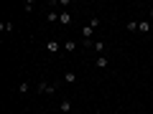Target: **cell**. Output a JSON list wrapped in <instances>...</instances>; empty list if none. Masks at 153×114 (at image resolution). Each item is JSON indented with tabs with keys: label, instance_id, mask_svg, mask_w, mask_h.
Instances as JSON below:
<instances>
[{
	"label": "cell",
	"instance_id": "1",
	"mask_svg": "<svg viewBox=\"0 0 153 114\" xmlns=\"http://www.w3.org/2000/svg\"><path fill=\"white\" fill-rule=\"evenodd\" d=\"M36 91H38V94H44V96H49V94L56 91V86H54V84H49V81H38Z\"/></svg>",
	"mask_w": 153,
	"mask_h": 114
},
{
	"label": "cell",
	"instance_id": "2",
	"mask_svg": "<svg viewBox=\"0 0 153 114\" xmlns=\"http://www.w3.org/2000/svg\"><path fill=\"white\" fill-rule=\"evenodd\" d=\"M92 51H94V53H97V56H105V51H107V48H105V41H94Z\"/></svg>",
	"mask_w": 153,
	"mask_h": 114
},
{
	"label": "cell",
	"instance_id": "3",
	"mask_svg": "<svg viewBox=\"0 0 153 114\" xmlns=\"http://www.w3.org/2000/svg\"><path fill=\"white\" fill-rule=\"evenodd\" d=\"M46 51H49V53H59L61 46L56 43V41H46Z\"/></svg>",
	"mask_w": 153,
	"mask_h": 114
},
{
	"label": "cell",
	"instance_id": "4",
	"mask_svg": "<svg viewBox=\"0 0 153 114\" xmlns=\"http://www.w3.org/2000/svg\"><path fill=\"white\" fill-rule=\"evenodd\" d=\"M59 112H64V114L71 112V102H69V99H61V102H59Z\"/></svg>",
	"mask_w": 153,
	"mask_h": 114
},
{
	"label": "cell",
	"instance_id": "5",
	"mask_svg": "<svg viewBox=\"0 0 153 114\" xmlns=\"http://www.w3.org/2000/svg\"><path fill=\"white\" fill-rule=\"evenodd\" d=\"M59 20L64 23V26H71V23H74V18H71V13H59Z\"/></svg>",
	"mask_w": 153,
	"mask_h": 114
},
{
	"label": "cell",
	"instance_id": "6",
	"mask_svg": "<svg viewBox=\"0 0 153 114\" xmlns=\"http://www.w3.org/2000/svg\"><path fill=\"white\" fill-rule=\"evenodd\" d=\"M64 81L69 84V86H71V84H76V74H74V71H66V74H64Z\"/></svg>",
	"mask_w": 153,
	"mask_h": 114
},
{
	"label": "cell",
	"instance_id": "7",
	"mask_svg": "<svg viewBox=\"0 0 153 114\" xmlns=\"http://www.w3.org/2000/svg\"><path fill=\"white\" fill-rule=\"evenodd\" d=\"M28 91H31V86H28V81H21V84H18V94H21V96H26Z\"/></svg>",
	"mask_w": 153,
	"mask_h": 114
},
{
	"label": "cell",
	"instance_id": "8",
	"mask_svg": "<svg viewBox=\"0 0 153 114\" xmlns=\"http://www.w3.org/2000/svg\"><path fill=\"white\" fill-rule=\"evenodd\" d=\"M94 64H97V69H107V56H97Z\"/></svg>",
	"mask_w": 153,
	"mask_h": 114
},
{
	"label": "cell",
	"instance_id": "9",
	"mask_svg": "<svg viewBox=\"0 0 153 114\" xmlns=\"http://www.w3.org/2000/svg\"><path fill=\"white\" fill-rule=\"evenodd\" d=\"M0 31H3V33H10L13 31V23L10 20H3V23H0Z\"/></svg>",
	"mask_w": 153,
	"mask_h": 114
},
{
	"label": "cell",
	"instance_id": "10",
	"mask_svg": "<svg viewBox=\"0 0 153 114\" xmlns=\"http://www.w3.org/2000/svg\"><path fill=\"white\" fill-rule=\"evenodd\" d=\"M148 31H151L148 20H140V23H138V33H148Z\"/></svg>",
	"mask_w": 153,
	"mask_h": 114
},
{
	"label": "cell",
	"instance_id": "11",
	"mask_svg": "<svg viewBox=\"0 0 153 114\" xmlns=\"http://www.w3.org/2000/svg\"><path fill=\"white\" fill-rule=\"evenodd\" d=\"M64 48H66V53H74V51H76V43H74V41H66Z\"/></svg>",
	"mask_w": 153,
	"mask_h": 114
},
{
	"label": "cell",
	"instance_id": "12",
	"mask_svg": "<svg viewBox=\"0 0 153 114\" xmlns=\"http://www.w3.org/2000/svg\"><path fill=\"white\" fill-rule=\"evenodd\" d=\"M46 20H49V23H56V20H59V13H56V10H49V15H46Z\"/></svg>",
	"mask_w": 153,
	"mask_h": 114
},
{
	"label": "cell",
	"instance_id": "13",
	"mask_svg": "<svg viewBox=\"0 0 153 114\" xmlns=\"http://www.w3.org/2000/svg\"><path fill=\"white\" fill-rule=\"evenodd\" d=\"M128 31L135 33V31H138V23H135V20H128Z\"/></svg>",
	"mask_w": 153,
	"mask_h": 114
},
{
	"label": "cell",
	"instance_id": "14",
	"mask_svg": "<svg viewBox=\"0 0 153 114\" xmlns=\"http://www.w3.org/2000/svg\"><path fill=\"white\" fill-rule=\"evenodd\" d=\"M33 8H36V3H33V0H26V13H31Z\"/></svg>",
	"mask_w": 153,
	"mask_h": 114
},
{
	"label": "cell",
	"instance_id": "15",
	"mask_svg": "<svg viewBox=\"0 0 153 114\" xmlns=\"http://www.w3.org/2000/svg\"><path fill=\"white\" fill-rule=\"evenodd\" d=\"M89 26H92V28H100V18H97V15H94V18H92V20H89Z\"/></svg>",
	"mask_w": 153,
	"mask_h": 114
},
{
	"label": "cell",
	"instance_id": "16",
	"mask_svg": "<svg viewBox=\"0 0 153 114\" xmlns=\"http://www.w3.org/2000/svg\"><path fill=\"white\" fill-rule=\"evenodd\" d=\"M148 15H151V20H153V8H148Z\"/></svg>",
	"mask_w": 153,
	"mask_h": 114
}]
</instances>
